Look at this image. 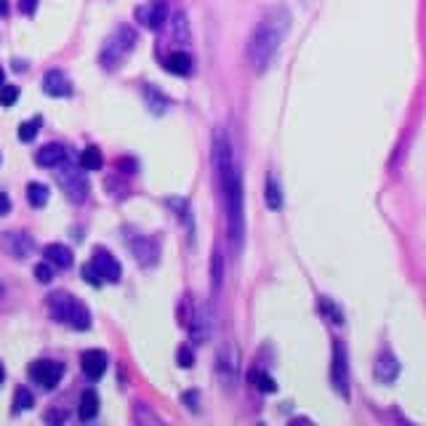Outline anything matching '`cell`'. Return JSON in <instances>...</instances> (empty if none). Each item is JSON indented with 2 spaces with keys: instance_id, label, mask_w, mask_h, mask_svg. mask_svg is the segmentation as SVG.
<instances>
[{
  "instance_id": "obj_1",
  "label": "cell",
  "mask_w": 426,
  "mask_h": 426,
  "mask_svg": "<svg viewBox=\"0 0 426 426\" xmlns=\"http://www.w3.org/2000/svg\"><path fill=\"white\" fill-rule=\"evenodd\" d=\"M213 160H216V173H219V187H222L224 211H226V226H229V240L234 248H243L245 237V202H243V176L234 165L232 144L224 131H216L213 136Z\"/></svg>"
},
{
  "instance_id": "obj_2",
  "label": "cell",
  "mask_w": 426,
  "mask_h": 426,
  "mask_svg": "<svg viewBox=\"0 0 426 426\" xmlns=\"http://www.w3.org/2000/svg\"><path fill=\"white\" fill-rule=\"evenodd\" d=\"M288 30H290V13L283 6L269 9L256 24L253 35L248 40V62L253 64L256 72H264L277 56L280 45L285 40Z\"/></svg>"
},
{
  "instance_id": "obj_3",
  "label": "cell",
  "mask_w": 426,
  "mask_h": 426,
  "mask_svg": "<svg viewBox=\"0 0 426 426\" xmlns=\"http://www.w3.org/2000/svg\"><path fill=\"white\" fill-rule=\"evenodd\" d=\"M48 309H51L53 320H59L64 325L75 330H88L91 328V312L85 309L83 301H77L70 293H51L48 296Z\"/></svg>"
},
{
  "instance_id": "obj_4",
  "label": "cell",
  "mask_w": 426,
  "mask_h": 426,
  "mask_svg": "<svg viewBox=\"0 0 426 426\" xmlns=\"http://www.w3.org/2000/svg\"><path fill=\"white\" fill-rule=\"evenodd\" d=\"M133 45H136V32L131 30V27H120V30L104 43V48H102V64H104L106 70L120 67V62L133 51Z\"/></svg>"
},
{
  "instance_id": "obj_5",
  "label": "cell",
  "mask_w": 426,
  "mask_h": 426,
  "mask_svg": "<svg viewBox=\"0 0 426 426\" xmlns=\"http://www.w3.org/2000/svg\"><path fill=\"white\" fill-rule=\"evenodd\" d=\"M67 163V160H64ZM56 165L59 168V184L64 187V192H67V197L75 202H83L85 200V192H88V181H85V170L80 168H72V165Z\"/></svg>"
},
{
  "instance_id": "obj_6",
  "label": "cell",
  "mask_w": 426,
  "mask_h": 426,
  "mask_svg": "<svg viewBox=\"0 0 426 426\" xmlns=\"http://www.w3.org/2000/svg\"><path fill=\"white\" fill-rule=\"evenodd\" d=\"M330 381L341 397H349V368H346V349L339 339H333V365H330Z\"/></svg>"
},
{
  "instance_id": "obj_7",
  "label": "cell",
  "mask_w": 426,
  "mask_h": 426,
  "mask_svg": "<svg viewBox=\"0 0 426 426\" xmlns=\"http://www.w3.org/2000/svg\"><path fill=\"white\" fill-rule=\"evenodd\" d=\"M64 376V365L56 360H38L30 365V378L43 389H56Z\"/></svg>"
},
{
  "instance_id": "obj_8",
  "label": "cell",
  "mask_w": 426,
  "mask_h": 426,
  "mask_svg": "<svg viewBox=\"0 0 426 426\" xmlns=\"http://www.w3.org/2000/svg\"><path fill=\"white\" fill-rule=\"evenodd\" d=\"M91 266L96 269V275L102 277V283H120V277H123L120 261H117V258L109 253V251H104V248H96V251H94Z\"/></svg>"
},
{
  "instance_id": "obj_9",
  "label": "cell",
  "mask_w": 426,
  "mask_h": 426,
  "mask_svg": "<svg viewBox=\"0 0 426 426\" xmlns=\"http://www.w3.org/2000/svg\"><path fill=\"white\" fill-rule=\"evenodd\" d=\"M43 91L48 96H56V99H64V96L72 94V83L67 80V75L62 70H48L45 77H43Z\"/></svg>"
},
{
  "instance_id": "obj_10",
  "label": "cell",
  "mask_w": 426,
  "mask_h": 426,
  "mask_svg": "<svg viewBox=\"0 0 426 426\" xmlns=\"http://www.w3.org/2000/svg\"><path fill=\"white\" fill-rule=\"evenodd\" d=\"M80 365H83V373L91 378V381H99V378L106 373V354L102 349H88V351H83Z\"/></svg>"
},
{
  "instance_id": "obj_11",
  "label": "cell",
  "mask_w": 426,
  "mask_h": 426,
  "mask_svg": "<svg viewBox=\"0 0 426 426\" xmlns=\"http://www.w3.org/2000/svg\"><path fill=\"white\" fill-rule=\"evenodd\" d=\"M373 373H376V378L381 383H392L394 378L400 376V362H397V357H394L392 351L383 349L381 354H378V360H376Z\"/></svg>"
},
{
  "instance_id": "obj_12",
  "label": "cell",
  "mask_w": 426,
  "mask_h": 426,
  "mask_svg": "<svg viewBox=\"0 0 426 426\" xmlns=\"http://www.w3.org/2000/svg\"><path fill=\"white\" fill-rule=\"evenodd\" d=\"M3 248H6L13 258H27V256L32 253L35 243H32L24 232H6V237H3Z\"/></svg>"
},
{
  "instance_id": "obj_13",
  "label": "cell",
  "mask_w": 426,
  "mask_h": 426,
  "mask_svg": "<svg viewBox=\"0 0 426 426\" xmlns=\"http://www.w3.org/2000/svg\"><path fill=\"white\" fill-rule=\"evenodd\" d=\"M45 261L51 266H59V269H70L72 266V251L67 248V245L62 243H51V245H45Z\"/></svg>"
},
{
  "instance_id": "obj_14",
  "label": "cell",
  "mask_w": 426,
  "mask_h": 426,
  "mask_svg": "<svg viewBox=\"0 0 426 426\" xmlns=\"http://www.w3.org/2000/svg\"><path fill=\"white\" fill-rule=\"evenodd\" d=\"M38 165L43 168H56V165H62L64 160H67V149L62 144H45L43 149H38Z\"/></svg>"
},
{
  "instance_id": "obj_15",
  "label": "cell",
  "mask_w": 426,
  "mask_h": 426,
  "mask_svg": "<svg viewBox=\"0 0 426 426\" xmlns=\"http://www.w3.org/2000/svg\"><path fill=\"white\" fill-rule=\"evenodd\" d=\"M192 336L200 341H208L211 336V315H208V309L205 307H197L195 309V322H192Z\"/></svg>"
},
{
  "instance_id": "obj_16",
  "label": "cell",
  "mask_w": 426,
  "mask_h": 426,
  "mask_svg": "<svg viewBox=\"0 0 426 426\" xmlns=\"http://www.w3.org/2000/svg\"><path fill=\"white\" fill-rule=\"evenodd\" d=\"M96 413H99V394H96L94 389H85L83 397H80L77 415H80V421H94Z\"/></svg>"
},
{
  "instance_id": "obj_17",
  "label": "cell",
  "mask_w": 426,
  "mask_h": 426,
  "mask_svg": "<svg viewBox=\"0 0 426 426\" xmlns=\"http://www.w3.org/2000/svg\"><path fill=\"white\" fill-rule=\"evenodd\" d=\"M165 70H168V72H173V75H190L192 72L190 53H184V51L170 53L168 59H165Z\"/></svg>"
},
{
  "instance_id": "obj_18",
  "label": "cell",
  "mask_w": 426,
  "mask_h": 426,
  "mask_svg": "<svg viewBox=\"0 0 426 426\" xmlns=\"http://www.w3.org/2000/svg\"><path fill=\"white\" fill-rule=\"evenodd\" d=\"M165 21H168V6L160 0V3H155L152 9H149V13H147V27L149 30H155V32H160L163 27H165Z\"/></svg>"
},
{
  "instance_id": "obj_19",
  "label": "cell",
  "mask_w": 426,
  "mask_h": 426,
  "mask_svg": "<svg viewBox=\"0 0 426 426\" xmlns=\"http://www.w3.org/2000/svg\"><path fill=\"white\" fill-rule=\"evenodd\" d=\"M102 165H104L102 149H99V147H85L83 155H80V168H83V170H99Z\"/></svg>"
},
{
  "instance_id": "obj_20",
  "label": "cell",
  "mask_w": 426,
  "mask_h": 426,
  "mask_svg": "<svg viewBox=\"0 0 426 426\" xmlns=\"http://www.w3.org/2000/svg\"><path fill=\"white\" fill-rule=\"evenodd\" d=\"M27 200H30V205H35V208H43V205L48 202V187L40 184V181L27 184Z\"/></svg>"
},
{
  "instance_id": "obj_21",
  "label": "cell",
  "mask_w": 426,
  "mask_h": 426,
  "mask_svg": "<svg viewBox=\"0 0 426 426\" xmlns=\"http://www.w3.org/2000/svg\"><path fill=\"white\" fill-rule=\"evenodd\" d=\"M248 378H251V383H253L258 392H264V394H272L277 389L275 378H272L269 373H264V371H251V373H248Z\"/></svg>"
},
{
  "instance_id": "obj_22",
  "label": "cell",
  "mask_w": 426,
  "mask_h": 426,
  "mask_svg": "<svg viewBox=\"0 0 426 426\" xmlns=\"http://www.w3.org/2000/svg\"><path fill=\"white\" fill-rule=\"evenodd\" d=\"M266 205L272 211L283 208V192H280V184L275 181V176H266Z\"/></svg>"
},
{
  "instance_id": "obj_23",
  "label": "cell",
  "mask_w": 426,
  "mask_h": 426,
  "mask_svg": "<svg viewBox=\"0 0 426 426\" xmlns=\"http://www.w3.org/2000/svg\"><path fill=\"white\" fill-rule=\"evenodd\" d=\"M32 405H35V397L27 392V386H19V389H16V394H13V410H16V413H21V410H30Z\"/></svg>"
},
{
  "instance_id": "obj_24",
  "label": "cell",
  "mask_w": 426,
  "mask_h": 426,
  "mask_svg": "<svg viewBox=\"0 0 426 426\" xmlns=\"http://www.w3.org/2000/svg\"><path fill=\"white\" fill-rule=\"evenodd\" d=\"M40 117H32V120H27V123H21L19 126V138L27 144V141H32V138L38 136V131H40Z\"/></svg>"
},
{
  "instance_id": "obj_25",
  "label": "cell",
  "mask_w": 426,
  "mask_h": 426,
  "mask_svg": "<svg viewBox=\"0 0 426 426\" xmlns=\"http://www.w3.org/2000/svg\"><path fill=\"white\" fill-rule=\"evenodd\" d=\"M16 99H19V88L16 85H3L0 88V104L3 106H13Z\"/></svg>"
},
{
  "instance_id": "obj_26",
  "label": "cell",
  "mask_w": 426,
  "mask_h": 426,
  "mask_svg": "<svg viewBox=\"0 0 426 426\" xmlns=\"http://www.w3.org/2000/svg\"><path fill=\"white\" fill-rule=\"evenodd\" d=\"M320 307H322V312L330 317V322H336V325H341L344 322V315H341L339 309L330 304V298H320Z\"/></svg>"
},
{
  "instance_id": "obj_27",
  "label": "cell",
  "mask_w": 426,
  "mask_h": 426,
  "mask_svg": "<svg viewBox=\"0 0 426 426\" xmlns=\"http://www.w3.org/2000/svg\"><path fill=\"white\" fill-rule=\"evenodd\" d=\"M35 277H38V283H51V280H53L51 264L45 261V264H38V266H35Z\"/></svg>"
},
{
  "instance_id": "obj_28",
  "label": "cell",
  "mask_w": 426,
  "mask_h": 426,
  "mask_svg": "<svg viewBox=\"0 0 426 426\" xmlns=\"http://www.w3.org/2000/svg\"><path fill=\"white\" fill-rule=\"evenodd\" d=\"M222 285V256L213 253V293Z\"/></svg>"
},
{
  "instance_id": "obj_29",
  "label": "cell",
  "mask_w": 426,
  "mask_h": 426,
  "mask_svg": "<svg viewBox=\"0 0 426 426\" xmlns=\"http://www.w3.org/2000/svg\"><path fill=\"white\" fill-rule=\"evenodd\" d=\"M83 277H85V283H91V285H102V277L96 275V269L91 266V261L83 266Z\"/></svg>"
},
{
  "instance_id": "obj_30",
  "label": "cell",
  "mask_w": 426,
  "mask_h": 426,
  "mask_svg": "<svg viewBox=\"0 0 426 426\" xmlns=\"http://www.w3.org/2000/svg\"><path fill=\"white\" fill-rule=\"evenodd\" d=\"M11 211V200L6 192H0V216H6V213Z\"/></svg>"
},
{
  "instance_id": "obj_31",
  "label": "cell",
  "mask_w": 426,
  "mask_h": 426,
  "mask_svg": "<svg viewBox=\"0 0 426 426\" xmlns=\"http://www.w3.org/2000/svg\"><path fill=\"white\" fill-rule=\"evenodd\" d=\"M35 9H38V0H21V11H24L27 16H32Z\"/></svg>"
},
{
  "instance_id": "obj_32",
  "label": "cell",
  "mask_w": 426,
  "mask_h": 426,
  "mask_svg": "<svg viewBox=\"0 0 426 426\" xmlns=\"http://www.w3.org/2000/svg\"><path fill=\"white\" fill-rule=\"evenodd\" d=\"M179 360H181V368H190V365H192V351L190 349H179Z\"/></svg>"
},
{
  "instance_id": "obj_33",
  "label": "cell",
  "mask_w": 426,
  "mask_h": 426,
  "mask_svg": "<svg viewBox=\"0 0 426 426\" xmlns=\"http://www.w3.org/2000/svg\"><path fill=\"white\" fill-rule=\"evenodd\" d=\"M9 13V3L6 0H0V16H6Z\"/></svg>"
},
{
  "instance_id": "obj_34",
  "label": "cell",
  "mask_w": 426,
  "mask_h": 426,
  "mask_svg": "<svg viewBox=\"0 0 426 426\" xmlns=\"http://www.w3.org/2000/svg\"><path fill=\"white\" fill-rule=\"evenodd\" d=\"M6 85V72H3V67H0V88Z\"/></svg>"
},
{
  "instance_id": "obj_35",
  "label": "cell",
  "mask_w": 426,
  "mask_h": 426,
  "mask_svg": "<svg viewBox=\"0 0 426 426\" xmlns=\"http://www.w3.org/2000/svg\"><path fill=\"white\" fill-rule=\"evenodd\" d=\"M3 376H6V373H3V365H0V383H3Z\"/></svg>"
}]
</instances>
